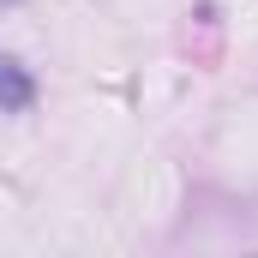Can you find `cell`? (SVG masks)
Returning a JSON list of instances; mask_svg holds the SVG:
<instances>
[{
  "mask_svg": "<svg viewBox=\"0 0 258 258\" xmlns=\"http://www.w3.org/2000/svg\"><path fill=\"white\" fill-rule=\"evenodd\" d=\"M30 96H36L30 72L12 60V54H0V108H30Z\"/></svg>",
  "mask_w": 258,
  "mask_h": 258,
  "instance_id": "6da1fadb",
  "label": "cell"
}]
</instances>
